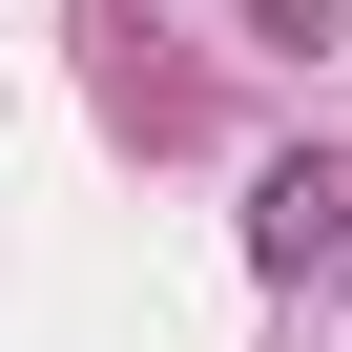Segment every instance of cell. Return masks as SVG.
Returning a JSON list of instances; mask_svg holds the SVG:
<instances>
[{"label":"cell","mask_w":352,"mask_h":352,"mask_svg":"<svg viewBox=\"0 0 352 352\" xmlns=\"http://www.w3.org/2000/svg\"><path fill=\"white\" fill-rule=\"evenodd\" d=\"M228 21H249V42H331V0H228Z\"/></svg>","instance_id":"cell-2"},{"label":"cell","mask_w":352,"mask_h":352,"mask_svg":"<svg viewBox=\"0 0 352 352\" xmlns=\"http://www.w3.org/2000/svg\"><path fill=\"white\" fill-rule=\"evenodd\" d=\"M249 270H270V290H311V270H352V145H290L270 187H249Z\"/></svg>","instance_id":"cell-1"}]
</instances>
